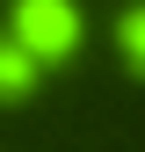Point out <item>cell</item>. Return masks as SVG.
<instances>
[{"label": "cell", "instance_id": "obj_1", "mask_svg": "<svg viewBox=\"0 0 145 152\" xmlns=\"http://www.w3.org/2000/svg\"><path fill=\"white\" fill-rule=\"evenodd\" d=\"M7 36L29 51L36 65H58L80 51V0H15Z\"/></svg>", "mask_w": 145, "mask_h": 152}, {"label": "cell", "instance_id": "obj_3", "mask_svg": "<svg viewBox=\"0 0 145 152\" xmlns=\"http://www.w3.org/2000/svg\"><path fill=\"white\" fill-rule=\"evenodd\" d=\"M116 51H123V65L145 80V0H131V7L116 15Z\"/></svg>", "mask_w": 145, "mask_h": 152}, {"label": "cell", "instance_id": "obj_2", "mask_svg": "<svg viewBox=\"0 0 145 152\" xmlns=\"http://www.w3.org/2000/svg\"><path fill=\"white\" fill-rule=\"evenodd\" d=\"M36 94V58L15 36H0V109H15V102H29Z\"/></svg>", "mask_w": 145, "mask_h": 152}]
</instances>
